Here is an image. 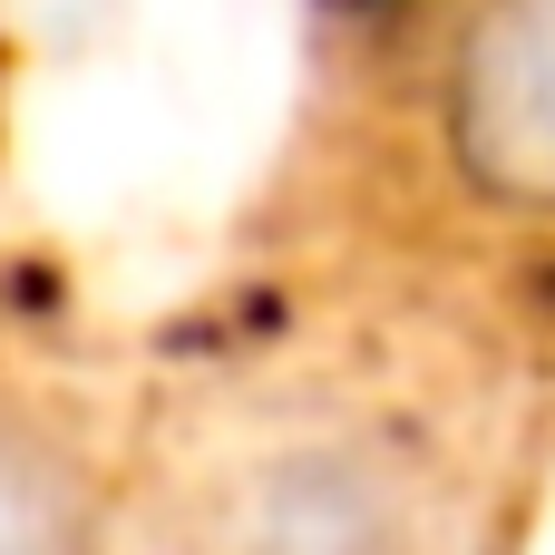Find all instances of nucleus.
Listing matches in <instances>:
<instances>
[{
    "instance_id": "nucleus-1",
    "label": "nucleus",
    "mask_w": 555,
    "mask_h": 555,
    "mask_svg": "<svg viewBox=\"0 0 555 555\" xmlns=\"http://www.w3.org/2000/svg\"><path fill=\"white\" fill-rule=\"evenodd\" d=\"M127 555H478V488L390 400L293 390L205 429Z\"/></svg>"
},
{
    "instance_id": "nucleus-2",
    "label": "nucleus",
    "mask_w": 555,
    "mask_h": 555,
    "mask_svg": "<svg viewBox=\"0 0 555 555\" xmlns=\"http://www.w3.org/2000/svg\"><path fill=\"white\" fill-rule=\"evenodd\" d=\"M420 127L478 224L555 234V0H439Z\"/></svg>"
},
{
    "instance_id": "nucleus-3",
    "label": "nucleus",
    "mask_w": 555,
    "mask_h": 555,
    "mask_svg": "<svg viewBox=\"0 0 555 555\" xmlns=\"http://www.w3.org/2000/svg\"><path fill=\"white\" fill-rule=\"evenodd\" d=\"M137 498L78 400L0 371V555H127Z\"/></svg>"
}]
</instances>
